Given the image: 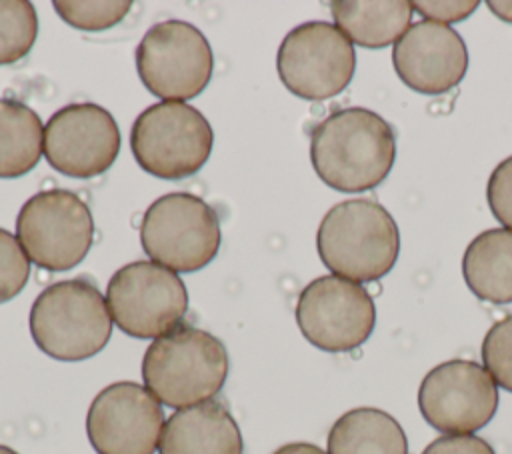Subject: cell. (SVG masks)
Wrapping results in <instances>:
<instances>
[{"label": "cell", "mask_w": 512, "mask_h": 454, "mask_svg": "<svg viewBox=\"0 0 512 454\" xmlns=\"http://www.w3.org/2000/svg\"><path fill=\"white\" fill-rule=\"evenodd\" d=\"M396 158V134L376 112L342 108L318 122L310 134V160L318 178L340 192L380 186Z\"/></svg>", "instance_id": "obj_1"}, {"label": "cell", "mask_w": 512, "mask_h": 454, "mask_svg": "<svg viewBox=\"0 0 512 454\" xmlns=\"http://www.w3.org/2000/svg\"><path fill=\"white\" fill-rule=\"evenodd\" d=\"M316 248L324 266L352 282H374L386 276L400 252V232L390 212L368 198L332 206L322 218Z\"/></svg>", "instance_id": "obj_2"}, {"label": "cell", "mask_w": 512, "mask_h": 454, "mask_svg": "<svg viewBox=\"0 0 512 454\" xmlns=\"http://www.w3.org/2000/svg\"><path fill=\"white\" fill-rule=\"evenodd\" d=\"M226 376V346L194 326H178L152 340L142 358L144 386L160 404L176 410L214 398Z\"/></svg>", "instance_id": "obj_3"}, {"label": "cell", "mask_w": 512, "mask_h": 454, "mask_svg": "<svg viewBox=\"0 0 512 454\" xmlns=\"http://www.w3.org/2000/svg\"><path fill=\"white\" fill-rule=\"evenodd\" d=\"M30 334L50 358L78 362L110 340L112 316L100 290L84 278L50 284L30 308Z\"/></svg>", "instance_id": "obj_4"}, {"label": "cell", "mask_w": 512, "mask_h": 454, "mask_svg": "<svg viewBox=\"0 0 512 454\" xmlns=\"http://www.w3.org/2000/svg\"><path fill=\"white\" fill-rule=\"evenodd\" d=\"M216 210L188 192H170L154 200L140 224V242L150 258L172 272H196L208 266L220 248Z\"/></svg>", "instance_id": "obj_5"}, {"label": "cell", "mask_w": 512, "mask_h": 454, "mask_svg": "<svg viewBox=\"0 0 512 454\" xmlns=\"http://www.w3.org/2000/svg\"><path fill=\"white\" fill-rule=\"evenodd\" d=\"M212 144V126L200 110L186 102L148 106L130 132V148L140 168L164 180L196 174L206 164Z\"/></svg>", "instance_id": "obj_6"}, {"label": "cell", "mask_w": 512, "mask_h": 454, "mask_svg": "<svg viewBox=\"0 0 512 454\" xmlns=\"http://www.w3.org/2000/svg\"><path fill=\"white\" fill-rule=\"evenodd\" d=\"M106 304L124 334L156 340L178 328L188 310V292L176 272L136 260L112 274Z\"/></svg>", "instance_id": "obj_7"}, {"label": "cell", "mask_w": 512, "mask_h": 454, "mask_svg": "<svg viewBox=\"0 0 512 454\" xmlns=\"http://www.w3.org/2000/svg\"><path fill=\"white\" fill-rule=\"evenodd\" d=\"M16 234L36 266L68 270L86 258L94 240V220L78 194L52 188L24 202L16 218Z\"/></svg>", "instance_id": "obj_8"}, {"label": "cell", "mask_w": 512, "mask_h": 454, "mask_svg": "<svg viewBox=\"0 0 512 454\" xmlns=\"http://www.w3.org/2000/svg\"><path fill=\"white\" fill-rule=\"evenodd\" d=\"M136 68L142 84L164 102H184L198 96L214 70L206 36L184 20L154 24L136 48Z\"/></svg>", "instance_id": "obj_9"}, {"label": "cell", "mask_w": 512, "mask_h": 454, "mask_svg": "<svg viewBox=\"0 0 512 454\" xmlns=\"http://www.w3.org/2000/svg\"><path fill=\"white\" fill-rule=\"evenodd\" d=\"M276 70L282 84L298 98L328 100L350 84L356 52L334 24L312 20L284 36L276 54Z\"/></svg>", "instance_id": "obj_10"}, {"label": "cell", "mask_w": 512, "mask_h": 454, "mask_svg": "<svg viewBox=\"0 0 512 454\" xmlns=\"http://www.w3.org/2000/svg\"><path fill=\"white\" fill-rule=\"evenodd\" d=\"M296 322L312 346L324 352H350L370 338L376 308L362 284L326 274L300 292Z\"/></svg>", "instance_id": "obj_11"}, {"label": "cell", "mask_w": 512, "mask_h": 454, "mask_svg": "<svg viewBox=\"0 0 512 454\" xmlns=\"http://www.w3.org/2000/svg\"><path fill=\"white\" fill-rule=\"evenodd\" d=\"M422 418L444 434H472L498 410V388L474 360L454 358L434 366L418 388Z\"/></svg>", "instance_id": "obj_12"}, {"label": "cell", "mask_w": 512, "mask_h": 454, "mask_svg": "<svg viewBox=\"0 0 512 454\" xmlns=\"http://www.w3.org/2000/svg\"><path fill=\"white\" fill-rule=\"evenodd\" d=\"M164 422L162 406L146 386L114 382L92 400L86 434L98 454H154Z\"/></svg>", "instance_id": "obj_13"}, {"label": "cell", "mask_w": 512, "mask_h": 454, "mask_svg": "<svg viewBox=\"0 0 512 454\" xmlns=\"http://www.w3.org/2000/svg\"><path fill=\"white\" fill-rule=\"evenodd\" d=\"M118 152V124L98 104H68L46 122L44 156L54 170L66 176H98L114 164Z\"/></svg>", "instance_id": "obj_14"}, {"label": "cell", "mask_w": 512, "mask_h": 454, "mask_svg": "<svg viewBox=\"0 0 512 454\" xmlns=\"http://www.w3.org/2000/svg\"><path fill=\"white\" fill-rule=\"evenodd\" d=\"M392 64L410 90L444 94L462 82L468 70V50L452 26L418 20L394 44Z\"/></svg>", "instance_id": "obj_15"}, {"label": "cell", "mask_w": 512, "mask_h": 454, "mask_svg": "<svg viewBox=\"0 0 512 454\" xmlns=\"http://www.w3.org/2000/svg\"><path fill=\"white\" fill-rule=\"evenodd\" d=\"M240 428L228 408L208 400L180 408L164 422L158 454H242Z\"/></svg>", "instance_id": "obj_16"}, {"label": "cell", "mask_w": 512, "mask_h": 454, "mask_svg": "<svg viewBox=\"0 0 512 454\" xmlns=\"http://www.w3.org/2000/svg\"><path fill=\"white\" fill-rule=\"evenodd\" d=\"M330 8L336 28L364 48L396 44L410 28L414 12L408 0H336Z\"/></svg>", "instance_id": "obj_17"}, {"label": "cell", "mask_w": 512, "mask_h": 454, "mask_svg": "<svg viewBox=\"0 0 512 454\" xmlns=\"http://www.w3.org/2000/svg\"><path fill=\"white\" fill-rule=\"evenodd\" d=\"M462 276L472 294L484 302H512V230L480 232L464 250Z\"/></svg>", "instance_id": "obj_18"}, {"label": "cell", "mask_w": 512, "mask_h": 454, "mask_svg": "<svg viewBox=\"0 0 512 454\" xmlns=\"http://www.w3.org/2000/svg\"><path fill=\"white\" fill-rule=\"evenodd\" d=\"M328 454H408V440L398 420L388 412L354 408L332 424Z\"/></svg>", "instance_id": "obj_19"}, {"label": "cell", "mask_w": 512, "mask_h": 454, "mask_svg": "<svg viewBox=\"0 0 512 454\" xmlns=\"http://www.w3.org/2000/svg\"><path fill=\"white\" fill-rule=\"evenodd\" d=\"M44 152L40 116L26 104L0 98V178L30 172Z\"/></svg>", "instance_id": "obj_20"}, {"label": "cell", "mask_w": 512, "mask_h": 454, "mask_svg": "<svg viewBox=\"0 0 512 454\" xmlns=\"http://www.w3.org/2000/svg\"><path fill=\"white\" fill-rule=\"evenodd\" d=\"M38 36V16L28 0H0V66L24 58Z\"/></svg>", "instance_id": "obj_21"}, {"label": "cell", "mask_w": 512, "mask_h": 454, "mask_svg": "<svg viewBox=\"0 0 512 454\" xmlns=\"http://www.w3.org/2000/svg\"><path fill=\"white\" fill-rule=\"evenodd\" d=\"M132 8L128 0H56L58 16L78 30H106L116 26Z\"/></svg>", "instance_id": "obj_22"}, {"label": "cell", "mask_w": 512, "mask_h": 454, "mask_svg": "<svg viewBox=\"0 0 512 454\" xmlns=\"http://www.w3.org/2000/svg\"><path fill=\"white\" fill-rule=\"evenodd\" d=\"M482 362L496 386L512 392V314L494 322L486 332Z\"/></svg>", "instance_id": "obj_23"}, {"label": "cell", "mask_w": 512, "mask_h": 454, "mask_svg": "<svg viewBox=\"0 0 512 454\" xmlns=\"http://www.w3.org/2000/svg\"><path fill=\"white\" fill-rule=\"evenodd\" d=\"M30 278V258L20 240L0 228V302L12 300L22 292Z\"/></svg>", "instance_id": "obj_24"}, {"label": "cell", "mask_w": 512, "mask_h": 454, "mask_svg": "<svg viewBox=\"0 0 512 454\" xmlns=\"http://www.w3.org/2000/svg\"><path fill=\"white\" fill-rule=\"evenodd\" d=\"M486 200L496 220L512 230V156L492 170L486 186Z\"/></svg>", "instance_id": "obj_25"}, {"label": "cell", "mask_w": 512, "mask_h": 454, "mask_svg": "<svg viewBox=\"0 0 512 454\" xmlns=\"http://www.w3.org/2000/svg\"><path fill=\"white\" fill-rule=\"evenodd\" d=\"M480 2L476 0H432V2H412V10H416L420 16H424L426 20H432V22H440V24H446L450 26V22H458V20H464L468 18L476 8H478Z\"/></svg>", "instance_id": "obj_26"}, {"label": "cell", "mask_w": 512, "mask_h": 454, "mask_svg": "<svg viewBox=\"0 0 512 454\" xmlns=\"http://www.w3.org/2000/svg\"><path fill=\"white\" fill-rule=\"evenodd\" d=\"M422 454H496L494 448L474 434H444L432 440Z\"/></svg>", "instance_id": "obj_27"}, {"label": "cell", "mask_w": 512, "mask_h": 454, "mask_svg": "<svg viewBox=\"0 0 512 454\" xmlns=\"http://www.w3.org/2000/svg\"><path fill=\"white\" fill-rule=\"evenodd\" d=\"M274 454H328L320 446L310 444V442H290L280 446Z\"/></svg>", "instance_id": "obj_28"}, {"label": "cell", "mask_w": 512, "mask_h": 454, "mask_svg": "<svg viewBox=\"0 0 512 454\" xmlns=\"http://www.w3.org/2000/svg\"><path fill=\"white\" fill-rule=\"evenodd\" d=\"M486 6L490 8V12L494 16H498L500 20L512 24V2L510 0H488Z\"/></svg>", "instance_id": "obj_29"}, {"label": "cell", "mask_w": 512, "mask_h": 454, "mask_svg": "<svg viewBox=\"0 0 512 454\" xmlns=\"http://www.w3.org/2000/svg\"><path fill=\"white\" fill-rule=\"evenodd\" d=\"M0 454H18V452L12 450V448H8V446H2V444H0Z\"/></svg>", "instance_id": "obj_30"}]
</instances>
